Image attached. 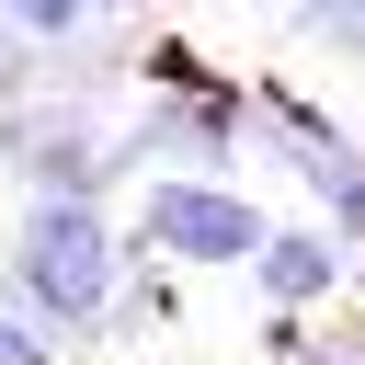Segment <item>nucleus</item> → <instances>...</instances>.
Returning a JSON list of instances; mask_svg holds the SVG:
<instances>
[{"mask_svg":"<svg viewBox=\"0 0 365 365\" xmlns=\"http://www.w3.org/2000/svg\"><path fill=\"white\" fill-rule=\"evenodd\" d=\"M148 251H171V262H251L262 251V205L205 182V171H171L148 194Z\"/></svg>","mask_w":365,"mask_h":365,"instance_id":"2","label":"nucleus"},{"mask_svg":"<svg viewBox=\"0 0 365 365\" xmlns=\"http://www.w3.org/2000/svg\"><path fill=\"white\" fill-rule=\"evenodd\" d=\"M308 182L331 194V228H342V240H365V148H331V160H308Z\"/></svg>","mask_w":365,"mask_h":365,"instance_id":"4","label":"nucleus"},{"mask_svg":"<svg viewBox=\"0 0 365 365\" xmlns=\"http://www.w3.org/2000/svg\"><path fill=\"white\" fill-rule=\"evenodd\" d=\"M0 365H46V331H34V319H11V308H0Z\"/></svg>","mask_w":365,"mask_h":365,"instance_id":"5","label":"nucleus"},{"mask_svg":"<svg viewBox=\"0 0 365 365\" xmlns=\"http://www.w3.org/2000/svg\"><path fill=\"white\" fill-rule=\"evenodd\" d=\"M251 274H262L274 308H331V297H342V251H331L319 228H262Z\"/></svg>","mask_w":365,"mask_h":365,"instance_id":"3","label":"nucleus"},{"mask_svg":"<svg viewBox=\"0 0 365 365\" xmlns=\"http://www.w3.org/2000/svg\"><path fill=\"white\" fill-rule=\"evenodd\" d=\"M23 80H34V46H23V34H0V103H23Z\"/></svg>","mask_w":365,"mask_h":365,"instance_id":"6","label":"nucleus"},{"mask_svg":"<svg viewBox=\"0 0 365 365\" xmlns=\"http://www.w3.org/2000/svg\"><path fill=\"white\" fill-rule=\"evenodd\" d=\"M11 285H23L11 319L103 331V319H114V240H103V205H80V194H34V205L11 217Z\"/></svg>","mask_w":365,"mask_h":365,"instance_id":"1","label":"nucleus"}]
</instances>
